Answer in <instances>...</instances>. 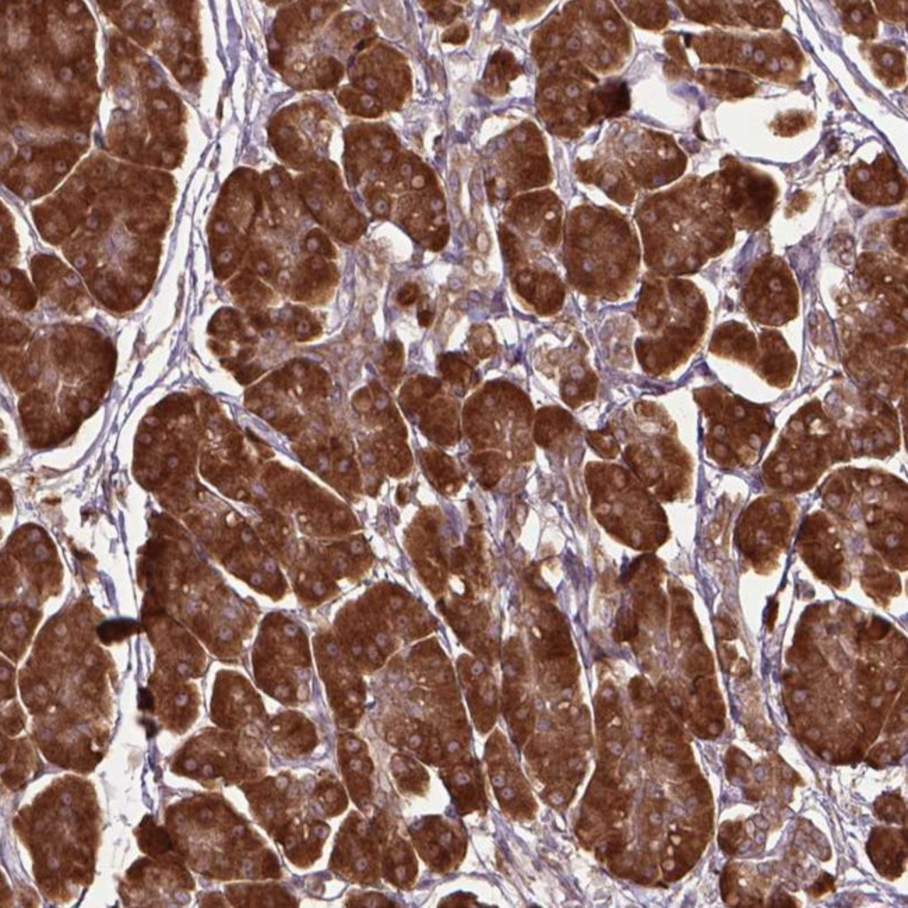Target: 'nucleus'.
<instances>
[{
    "label": "nucleus",
    "mask_w": 908,
    "mask_h": 908,
    "mask_svg": "<svg viewBox=\"0 0 908 908\" xmlns=\"http://www.w3.org/2000/svg\"><path fill=\"white\" fill-rule=\"evenodd\" d=\"M703 45L709 62L729 65L774 82L790 83L801 73V50L784 34L763 37L716 34Z\"/></svg>",
    "instance_id": "obj_1"
},
{
    "label": "nucleus",
    "mask_w": 908,
    "mask_h": 908,
    "mask_svg": "<svg viewBox=\"0 0 908 908\" xmlns=\"http://www.w3.org/2000/svg\"><path fill=\"white\" fill-rule=\"evenodd\" d=\"M716 182L733 228L756 229L769 221L778 194L770 177L729 160Z\"/></svg>",
    "instance_id": "obj_2"
},
{
    "label": "nucleus",
    "mask_w": 908,
    "mask_h": 908,
    "mask_svg": "<svg viewBox=\"0 0 908 908\" xmlns=\"http://www.w3.org/2000/svg\"><path fill=\"white\" fill-rule=\"evenodd\" d=\"M748 315L766 326H782L798 315V289L788 266L778 258L760 260L743 288Z\"/></svg>",
    "instance_id": "obj_3"
},
{
    "label": "nucleus",
    "mask_w": 908,
    "mask_h": 908,
    "mask_svg": "<svg viewBox=\"0 0 908 908\" xmlns=\"http://www.w3.org/2000/svg\"><path fill=\"white\" fill-rule=\"evenodd\" d=\"M380 840L376 829L358 814L348 817L337 837L333 851V866L350 880L373 883L379 876Z\"/></svg>",
    "instance_id": "obj_4"
},
{
    "label": "nucleus",
    "mask_w": 908,
    "mask_h": 908,
    "mask_svg": "<svg viewBox=\"0 0 908 908\" xmlns=\"http://www.w3.org/2000/svg\"><path fill=\"white\" fill-rule=\"evenodd\" d=\"M848 187L856 199L869 206H892L906 194V181L895 161L883 154L873 164H858L848 172Z\"/></svg>",
    "instance_id": "obj_5"
},
{
    "label": "nucleus",
    "mask_w": 908,
    "mask_h": 908,
    "mask_svg": "<svg viewBox=\"0 0 908 908\" xmlns=\"http://www.w3.org/2000/svg\"><path fill=\"white\" fill-rule=\"evenodd\" d=\"M338 762L353 801L366 812L373 798V762L366 743L350 732L340 735Z\"/></svg>",
    "instance_id": "obj_6"
},
{
    "label": "nucleus",
    "mask_w": 908,
    "mask_h": 908,
    "mask_svg": "<svg viewBox=\"0 0 908 908\" xmlns=\"http://www.w3.org/2000/svg\"><path fill=\"white\" fill-rule=\"evenodd\" d=\"M755 372L775 387H787L797 372V358L784 337L777 331H763L759 337V358Z\"/></svg>",
    "instance_id": "obj_7"
},
{
    "label": "nucleus",
    "mask_w": 908,
    "mask_h": 908,
    "mask_svg": "<svg viewBox=\"0 0 908 908\" xmlns=\"http://www.w3.org/2000/svg\"><path fill=\"white\" fill-rule=\"evenodd\" d=\"M710 351L719 357L753 367L759 358V340L748 326L728 321L713 336Z\"/></svg>",
    "instance_id": "obj_8"
},
{
    "label": "nucleus",
    "mask_w": 908,
    "mask_h": 908,
    "mask_svg": "<svg viewBox=\"0 0 908 908\" xmlns=\"http://www.w3.org/2000/svg\"><path fill=\"white\" fill-rule=\"evenodd\" d=\"M445 821L431 820L414 833L421 854L433 866H448L458 850V838Z\"/></svg>",
    "instance_id": "obj_9"
},
{
    "label": "nucleus",
    "mask_w": 908,
    "mask_h": 908,
    "mask_svg": "<svg viewBox=\"0 0 908 908\" xmlns=\"http://www.w3.org/2000/svg\"><path fill=\"white\" fill-rule=\"evenodd\" d=\"M868 853L876 869L889 877H896L903 872L906 861V843L896 831L875 829L872 831Z\"/></svg>",
    "instance_id": "obj_10"
},
{
    "label": "nucleus",
    "mask_w": 908,
    "mask_h": 908,
    "mask_svg": "<svg viewBox=\"0 0 908 908\" xmlns=\"http://www.w3.org/2000/svg\"><path fill=\"white\" fill-rule=\"evenodd\" d=\"M841 10V18L844 28L863 38L872 40L877 33V17L868 1H840L837 3Z\"/></svg>",
    "instance_id": "obj_11"
},
{
    "label": "nucleus",
    "mask_w": 908,
    "mask_h": 908,
    "mask_svg": "<svg viewBox=\"0 0 908 908\" xmlns=\"http://www.w3.org/2000/svg\"><path fill=\"white\" fill-rule=\"evenodd\" d=\"M869 60L877 77L889 87H896L904 82V55L902 52L887 46H870Z\"/></svg>",
    "instance_id": "obj_12"
},
{
    "label": "nucleus",
    "mask_w": 908,
    "mask_h": 908,
    "mask_svg": "<svg viewBox=\"0 0 908 908\" xmlns=\"http://www.w3.org/2000/svg\"><path fill=\"white\" fill-rule=\"evenodd\" d=\"M739 20L760 28H778L782 21V10L780 4L773 1L733 3Z\"/></svg>",
    "instance_id": "obj_13"
},
{
    "label": "nucleus",
    "mask_w": 908,
    "mask_h": 908,
    "mask_svg": "<svg viewBox=\"0 0 908 908\" xmlns=\"http://www.w3.org/2000/svg\"><path fill=\"white\" fill-rule=\"evenodd\" d=\"M392 773L400 790L411 794L421 792L428 782L426 772L404 755H396L392 759Z\"/></svg>",
    "instance_id": "obj_14"
},
{
    "label": "nucleus",
    "mask_w": 908,
    "mask_h": 908,
    "mask_svg": "<svg viewBox=\"0 0 908 908\" xmlns=\"http://www.w3.org/2000/svg\"><path fill=\"white\" fill-rule=\"evenodd\" d=\"M91 289L98 297V299L112 309H123L128 306L131 301V294L128 288L121 284V281L114 274H102L95 275L90 281Z\"/></svg>",
    "instance_id": "obj_15"
},
{
    "label": "nucleus",
    "mask_w": 908,
    "mask_h": 908,
    "mask_svg": "<svg viewBox=\"0 0 908 908\" xmlns=\"http://www.w3.org/2000/svg\"><path fill=\"white\" fill-rule=\"evenodd\" d=\"M318 801L327 816L341 815L348 805L344 787L333 775H328L320 780L318 787Z\"/></svg>",
    "instance_id": "obj_16"
},
{
    "label": "nucleus",
    "mask_w": 908,
    "mask_h": 908,
    "mask_svg": "<svg viewBox=\"0 0 908 908\" xmlns=\"http://www.w3.org/2000/svg\"><path fill=\"white\" fill-rule=\"evenodd\" d=\"M710 84L729 96H745L755 90V83L746 73L741 72H713L709 73Z\"/></svg>",
    "instance_id": "obj_17"
},
{
    "label": "nucleus",
    "mask_w": 908,
    "mask_h": 908,
    "mask_svg": "<svg viewBox=\"0 0 908 908\" xmlns=\"http://www.w3.org/2000/svg\"><path fill=\"white\" fill-rule=\"evenodd\" d=\"M450 782L455 799L460 804L472 807L478 801L480 790L474 772L467 770V768H460L452 774Z\"/></svg>",
    "instance_id": "obj_18"
},
{
    "label": "nucleus",
    "mask_w": 908,
    "mask_h": 908,
    "mask_svg": "<svg viewBox=\"0 0 908 908\" xmlns=\"http://www.w3.org/2000/svg\"><path fill=\"white\" fill-rule=\"evenodd\" d=\"M7 288H9L10 299L17 308L23 311H30L35 306L37 297L24 272L11 270Z\"/></svg>",
    "instance_id": "obj_19"
},
{
    "label": "nucleus",
    "mask_w": 908,
    "mask_h": 908,
    "mask_svg": "<svg viewBox=\"0 0 908 908\" xmlns=\"http://www.w3.org/2000/svg\"><path fill=\"white\" fill-rule=\"evenodd\" d=\"M63 272L62 263L52 256H37L33 260V277L38 289L45 294Z\"/></svg>",
    "instance_id": "obj_20"
},
{
    "label": "nucleus",
    "mask_w": 908,
    "mask_h": 908,
    "mask_svg": "<svg viewBox=\"0 0 908 908\" xmlns=\"http://www.w3.org/2000/svg\"><path fill=\"white\" fill-rule=\"evenodd\" d=\"M876 815L887 823H899L906 820V804L896 794H883L875 802Z\"/></svg>",
    "instance_id": "obj_21"
},
{
    "label": "nucleus",
    "mask_w": 908,
    "mask_h": 908,
    "mask_svg": "<svg viewBox=\"0 0 908 908\" xmlns=\"http://www.w3.org/2000/svg\"><path fill=\"white\" fill-rule=\"evenodd\" d=\"M743 834H745V830L741 821H726L720 827V834H719V843L721 850L729 856L735 854L743 840Z\"/></svg>",
    "instance_id": "obj_22"
},
{
    "label": "nucleus",
    "mask_w": 908,
    "mask_h": 908,
    "mask_svg": "<svg viewBox=\"0 0 908 908\" xmlns=\"http://www.w3.org/2000/svg\"><path fill=\"white\" fill-rule=\"evenodd\" d=\"M316 79L321 87H333L343 76V66L333 57L321 59L316 65Z\"/></svg>",
    "instance_id": "obj_23"
},
{
    "label": "nucleus",
    "mask_w": 908,
    "mask_h": 908,
    "mask_svg": "<svg viewBox=\"0 0 908 908\" xmlns=\"http://www.w3.org/2000/svg\"><path fill=\"white\" fill-rule=\"evenodd\" d=\"M53 355L56 362L59 363V366H62V369H70L73 367V365L76 363L74 361V345L73 341L70 340V337L67 334L63 336H57L55 338V344H53Z\"/></svg>",
    "instance_id": "obj_24"
},
{
    "label": "nucleus",
    "mask_w": 908,
    "mask_h": 908,
    "mask_svg": "<svg viewBox=\"0 0 908 908\" xmlns=\"http://www.w3.org/2000/svg\"><path fill=\"white\" fill-rule=\"evenodd\" d=\"M239 327H240V321H239L238 315L233 311L226 309V311L218 312L214 316L211 324H210V331L214 333V334H218V336L220 334L221 336H229V334L236 333L239 330Z\"/></svg>",
    "instance_id": "obj_25"
},
{
    "label": "nucleus",
    "mask_w": 908,
    "mask_h": 908,
    "mask_svg": "<svg viewBox=\"0 0 908 908\" xmlns=\"http://www.w3.org/2000/svg\"><path fill=\"white\" fill-rule=\"evenodd\" d=\"M897 758V752L890 743H882L870 751L868 762L875 769H885L886 766L893 765Z\"/></svg>",
    "instance_id": "obj_26"
},
{
    "label": "nucleus",
    "mask_w": 908,
    "mask_h": 908,
    "mask_svg": "<svg viewBox=\"0 0 908 908\" xmlns=\"http://www.w3.org/2000/svg\"><path fill=\"white\" fill-rule=\"evenodd\" d=\"M30 337V331L26 326L18 321H7L1 326V341L3 344L18 345L27 341Z\"/></svg>",
    "instance_id": "obj_27"
},
{
    "label": "nucleus",
    "mask_w": 908,
    "mask_h": 908,
    "mask_svg": "<svg viewBox=\"0 0 908 908\" xmlns=\"http://www.w3.org/2000/svg\"><path fill=\"white\" fill-rule=\"evenodd\" d=\"M726 772L728 775L732 778H738V777H743L746 772L751 768V760L749 758L741 752L739 749H733L731 748L728 755H726Z\"/></svg>",
    "instance_id": "obj_28"
},
{
    "label": "nucleus",
    "mask_w": 908,
    "mask_h": 908,
    "mask_svg": "<svg viewBox=\"0 0 908 908\" xmlns=\"http://www.w3.org/2000/svg\"><path fill=\"white\" fill-rule=\"evenodd\" d=\"M637 633L635 616L631 611L625 609L619 614L616 622V637L619 640H629Z\"/></svg>",
    "instance_id": "obj_29"
},
{
    "label": "nucleus",
    "mask_w": 908,
    "mask_h": 908,
    "mask_svg": "<svg viewBox=\"0 0 908 908\" xmlns=\"http://www.w3.org/2000/svg\"><path fill=\"white\" fill-rule=\"evenodd\" d=\"M348 906H358V907H383V906H392V903H389V900L386 897H383L382 895H376V893H361L358 896H354L348 900L347 903Z\"/></svg>",
    "instance_id": "obj_30"
},
{
    "label": "nucleus",
    "mask_w": 908,
    "mask_h": 908,
    "mask_svg": "<svg viewBox=\"0 0 908 908\" xmlns=\"http://www.w3.org/2000/svg\"><path fill=\"white\" fill-rule=\"evenodd\" d=\"M892 245L899 255L907 256V221L900 220L892 231Z\"/></svg>",
    "instance_id": "obj_31"
},
{
    "label": "nucleus",
    "mask_w": 908,
    "mask_h": 908,
    "mask_svg": "<svg viewBox=\"0 0 908 908\" xmlns=\"http://www.w3.org/2000/svg\"><path fill=\"white\" fill-rule=\"evenodd\" d=\"M907 3L903 1H897V3H877V10L880 11V14L883 17H886L887 20H893V21H902L906 20V9Z\"/></svg>",
    "instance_id": "obj_32"
},
{
    "label": "nucleus",
    "mask_w": 908,
    "mask_h": 908,
    "mask_svg": "<svg viewBox=\"0 0 908 908\" xmlns=\"http://www.w3.org/2000/svg\"><path fill=\"white\" fill-rule=\"evenodd\" d=\"M805 121H807V119L804 118V115H797V116L790 115V116H787V118H781V119H778V121H777V123H778L777 131H778V133H781V135H792V133H797V132H799L802 128H805V126H807V125H805Z\"/></svg>",
    "instance_id": "obj_33"
},
{
    "label": "nucleus",
    "mask_w": 908,
    "mask_h": 908,
    "mask_svg": "<svg viewBox=\"0 0 908 908\" xmlns=\"http://www.w3.org/2000/svg\"><path fill=\"white\" fill-rule=\"evenodd\" d=\"M306 246L311 252H316L319 255H327L331 256L333 255V248L330 245V242L327 240V238L324 235H321L318 231H314L309 233L308 239H306Z\"/></svg>",
    "instance_id": "obj_34"
},
{
    "label": "nucleus",
    "mask_w": 908,
    "mask_h": 908,
    "mask_svg": "<svg viewBox=\"0 0 908 908\" xmlns=\"http://www.w3.org/2000/svg\"><path fill=\"white\" fill-rule=\"evenodd\" d=\"M834 877L829 873H821L816 879V882L812 885V887L809 889L811 895L815 897H820L823 895H826L827 892H833L834 890Z\"/></svg>",
    "instance_id": "obj_35"
},
{
    "label": "nucleus",
    "mask_w": 908,
    "mask_h": 908,
    "mask_svg": "<svg viewBox=\"0 0 908 908\" xmlns=\"http://www.w3.org/2000/svg\"><path fill=\"white\" fill-rule=\"evenodd\" d=\"M735 886H736V876H735V869L732 866H726L721 879V895L724 897L726 903L729 902V899L733 896L735 892Z\"/></svg>",
    "instance_id": "obj_36"
},
{
    "label": "nucleus",
    "mask_w": 908,
    "mask_h": 908,
    "mask_svg": "<svg viewBox=\"0 0 908 908\" xmlns=\"http://www.w3.org/2000/svg\"><path fill=\"white\" fill-rule=\"evenodd\" d=\"M253 266L256 272L265 277H270L274 272L272 258L266 252H258L253 256Z\"/></svg>",
    "instance_id": "obj_37"
},
{
    "label": "nucleus",
    "mask_w": 908,
    "mask_h": 908,
    "mask_svg": "<svg viewBox=\"0 0 908 908\" xmlns=\"http://www.w3.org/2000/svg\"><path fill=\"white\" fill-rule=\"evenodd\" d=\"M632 697L637 703L646 704V703L651 702L653 692H651L650 686L646 682L637 680V681L632 682Z\"/></svg>",
    "instance_id": "obj_38"
},
{
    "label": "nucleus",
    "mask_w": 908,
    "mask_h": 908,
    "mask_svg": "<svg viewBox=\"0 0 908 908\" xmlns=\"http://www.w3.org/2000/svg\"><path fill=\"white\" fill-rule=\"evenodd\" d=\"M594 439H591L594 448L599 449V452H604L607 455H614L616 453V443L614 442L612 436H604L601 433H592Z\"/></svg>",
    "instance_id": "obj_39"
},
{
    "label": "nucleus",
    "mask_w": 908,
    "mask_h": 908,
    "mask_svg": "<svg viewBox=\"0 0 908 908\" xmlns=\"http://www.w3.org/2000/svg\"><path fill=\"white\" fill-rule=\"evenodd\" d=\"M770 906L774 908L797 907V903L788 893H785L784 890L780 889V890H777L774 893Z\"/></svg>",
    "instance_id": "obj_40"
},
{
    "label": "nucleus",
    "mask_w": 908,
    "mask_h": 908,
    "mask_svg": "<svg viewBox=\"0 0 908 908\" xmlns=\"http://www.w3.org/2000/svg\"><path fill=\"white\" fill-rule=\"evenodd\" d=\"M468 37V30L465 26H460L457 28H454L452 31H448L443 35V41L445 43H452V44H461L467 40Z\"/></svg>",
    "instance_id": "obj_41"
},
{
    "label": "nucleus",
    "mask_w": 908,
    "mask_h": 908,
    "mask_svg": "<svg viewBox=\"0 0 908 908\" xmlns=\"http://www.w3.org/2000/svg\"><path fill=\"white\" fill-rule=\"evenodd\" d=\"M416 295H418V288H416V285H414V284H407V285H404V287L402 288V291L399 292V302H400L402 305L407 306V305H411V304L416 299Z\"/></svg>",
    "instance_id": "obj_42"
},
{
    "label": "nucleus",
    "mask_w": 908,
    "mask_h": 908,
    "mask_svg": "<svg viewBox=\"0 0 908 908\" xmlns=\"http://www.w3.org/2000/svg\"><path fill=\"white\" fill-rule=\"evenodd\" d=\"M262 372H263V370H262V369H259L258 366H245V367H242L240 370H238L236 377H238V379H239V382H242V383H249V382H252L253 379H256Z\"/></svg>",
    "instance_id": "obj_43"
},
{
    "label": "nucleus",
    "mask_w": 908,
    "mask_h": 908,
    "mask_svg": "<svg viewBox=\"0 0 908 908\" xmlns=\"http://www.w3.org/2000/svg\"><path fill=\"white\" fill-rule=\"evenodd\" d=\"M250 321H252V324H253L258 330H263V328H266V327L269 326V321H270V320H269V316H267L266 314H263V312H256V314L250 318Z\"/></svg>",
    "instance_id": "obj_44"
},
{
    "label": "nucleus",
    "mask_w": 908,
    "mask_h": 908,
    "mask_svg": "<svg viewBox=\"0 0 908 908\" xmlns=\"http://www.w3.org/2000/svg\"><path fill=\"white\" fill-rule=\"evenodd\" d=\"M432 320H433V315H432L431 312L425 311V312H421V314H419V323H421L422 326H429V324L432 323Z\"/></svg>",
    "instance_id": "obj_45"
}]
</instances>
